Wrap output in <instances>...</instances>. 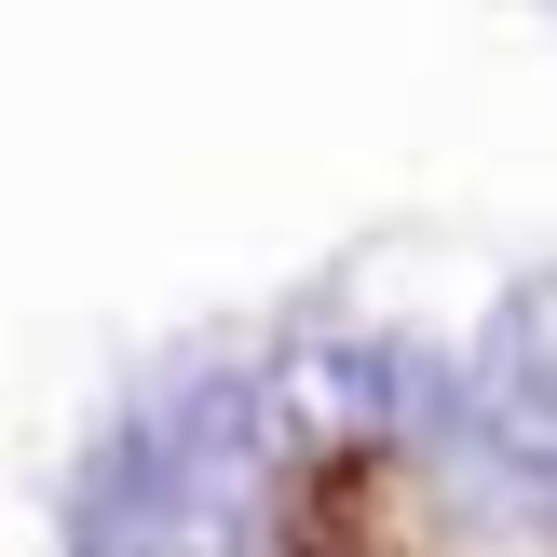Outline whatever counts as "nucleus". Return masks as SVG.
I'll list each match as a JSON object with an SVG mask.
<instances>
[{"instance_id": "1", "label": "nucleus", "mask_w": 557, "mask_h": 557, "mask_svg": "<svg viewBox=\"0 0 557 557\" xmlns=\"http://www.w3.org/2000/svg\"><path fill=\"white\" fill-rule=\"evenodd\" d=\"M462 462L504 490L531 531H557V299H504L462 368Z\"/></svg>"}]
</instances>
